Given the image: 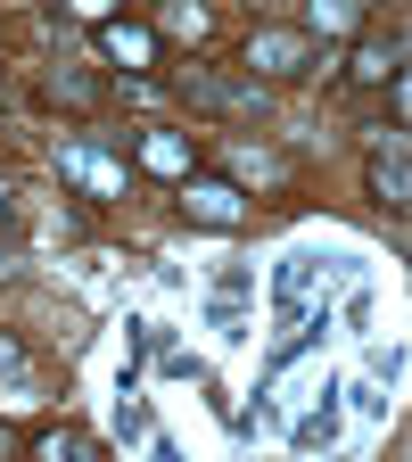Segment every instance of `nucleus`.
<instances>
[{
	"label": "nucleus",
	"mask_w": 412,
	"mask_h": 462,
	"mask_svg": "<svg viewBox=\"0 0 412 462\" xmlns=\"http://www.w3.org/2000/svg\"><path fill=\"white\" fill-rule=\"evenodd\" d=\"M330 67V50H314L298 25H256L248 33V83L264 91V83H306V75H322Z\"/></svg>",
	"instance_id": "obj_1"
},
{
	"label": "nucleus",
	"mask_w": 412,
	"mask_h": 462,
	"mask_svg": "<svg viewBox=\"0 0 412 462\" xmlns=\"http://www.w3.org/2000/svg\"><path fill=\"white\" fill-rule=\"evenodd\" d=\"M182 190V215L198 223V231H248V215H256V199L240 190V182H223V173H190V182H173Z\"/></svg>",
	"instance_id": "obj_2"
},
{
	"label": "nucleus",
	"mask_w": 412,
	"mask_h": 462,
	"mask_svg": "<svg viewBox=\"0 0 412 462\" xmlns=\"http://www.w3.org/2000/svg\"><path fill=\"white\" fill-rule=\"evenodd\" d=\"M41 99H50V107H67V116H99L107 75L91 67L83 50H67V42H58V50H50V67H41Z\"/></svg>",
	"instance_id": "obj_3"
},
{
	"label": "nucleus",
	"mask_w": 412,
	"mask_h": 462,
	"mask_svg": "<svg viewBox=\"0 0 412 462\" xmlns=\"http://www.w3.org/2000/svg\"><path fill=\"white\" fill-rule=\"evenodd\" d=\"M173 91H182L190 107H206V116H264V91H256V83H231V75H215V67H182V75H173Z\"/></svg>",
	"instance_id": "obj_4"
},
{
	"label": "nucleus",
	"mask_w": 412,
	"mask_h": 462,
	"mask_svg": "<svg viewBox=\"0 0 412 462\" xmlns=\"http://www.w3.org/2000/svg\"><path fill=\"white\" fill-rule=\"evenodd\" d=\"M99 58L124 67V83H141L165 50H157V25H141V17H99Z\"/></svg>",
	"instance_id": "obj_5"
},
{
	"label": "nucleus",
	"mask_w": 412,
	"mask_h": 462,
	"mask_svg": "<svg viewBox=\"0 0 412 462\" xmlns=\"http://www.w3.org/2000/svg\"><path fill=\"white\" fill-rule=\"evenodd\" d=\"M133 157H141V173H157V182H190V173H198V141L173 133V125L133 133Z\"/></svg>",
	"instance_id": "obj_6"
},
{
	"label": "nucleus",
	"mask_w": 412,
	"mask_h": 462,
	"mask_svg": "<svg viewBox=\"0 0 412 462\" xmlns=\"http://www.w3.org/2000/svg\"><path fill=\"white\" fill-rule=\"evenodd\" d=\"M58 182L83 190V199H124V165L99 157L91 141H67V149H58Z\"/></svg>",
	"instance_id": "obj_7"
},
{
	"label": "nucleus",
	"mask_w": 412,
	"mask_h": 462,
	"mask_svg": "<svg viewBox=\"0 0 412 462\" xmlns=\"http://www.w3.org/2000/svg\"><path fill=\"white\" fill-rule=\"evenodd\" d=\"M371 199L388 215L412 207V173H404V133H371Z\"/></svg>",
	"instance_id": "obj_8"
},
{
	"label": "nucleus",
	"mask_w": 412,
	"mask_h": 462,
	"mask_svg": "<svg viewBox=\"0 0 412 462\" xmlns=\"http://www.w3.org/2000/svg\"><path fill=\"white\" fill-rule=\"evenodd\" d=\"M396 75H404V42L363 33V42H355V58H346V83H355V91H388Z\"/></svg>",
	"instance_id": "obj_9"
},
{
	"label": "nucleus",
	"mask_w": 412,
	"mask_h": 462,
	"mask_svg": "<svg viewBox=\"0 0 412 462\" xmlns=\"http://www.w3.org/2000/svg\"><path fill=\"white\" fill-rule=\"evenodd\" d=\"M25 462H99V446H91L83 430H67V421H50V430L25 446Z\"/></svg>",
	"instance_id": "obj_10"
},
{
	"label": "nucleus",
	"mask_w": 412,
	"mask_h": 462,
	"mask_svg": "<svg viewBox=\"0 0 412 462\" xmlns=\"http://www.w3.org/2000/svg\"><path fill=\"white\" fill-rule=\"evenodd\" d=\"M288 173H298V165H288L280 149H231V173H223V182H288Z\"/></svg>",
	"instance_id": "obj_11"
},
{
	"label": "nucleus",
	"mask_w": 412,
	"mask_h": 462,
	"mask_svg": "<svg viewBox=\"0 0 412 462\" xmlns=\"http://www.w3.org/2000/svg\"><path fill=\"white\" fill-rule=\"evenodd\" d=\"M298 33H306V42H330V33H363V9H355V0H314Z\"/></svg>",
	"instance_id": "obj_12"
},
{
	"label": "nucleus",
	"mask_w": 412,
	"mask_h": 462,
	"mask_svg": "<svg viewBox=\"0 0 412 462\" xmlns=\"http://www.w3.org/2000/svg\"><path fill=\"white\" fill-rule=\"evenodd\" d=\"M330 438H338V404L322 396V413H306V421H298V454H314V446H330Z\"/></svg>",
	"instance_id": "obj_13"
},
{
	"label": "nucleus",
	"mask_w": 412,
	"mask_h": 462,
	"mask_svg": "<svg viewBox=\"0 0 412 462\" xmlns=\"http://www.w3.org/2000/svg\"><path fill=\"white\" fill-rule=\"evenodd\" d=\"M306 289H314V264H280V306H288V314L306 306Z\"/></svg>",
	"instance_id": "obj_14"
},
{
	"label": "nucleus",
	"mask_w": 412,
	"mask_h": 462,
	"mask_svg": "<svg viewBox=\"0 0 412 462\" xmlns=\"http://www.w3.org/2000/svg\"><path fill=\"white\" fill-rule=\"evenodd\" d=\"M115 430H124V438H149V404L124 388V396H115Z\"/></svg>",
	"instance_id": "obj_15"
},
{
	"label": "nucleus",
	"mask_w": 412,
	"mask_h": 462,
	"mask_svg": "<svg viewBox=\"0 0 412 462\" xmlns=\"http://www.w3.org/2000/svg\"><path fill=\"white\" fill-rule=\"evenodd\" d=\"M157 25H165V33H182V42H198V33H206V9H165Z\"/></svg>",
	"instance_id": "obj_16"
},
{
	"label": "nucleus",
	"mask_w": 412,
	"mask_h": 462,
	"mask_svg": "<svg viewBox=\"0 0 412 462\" xmlns=\"http://www.w3.org/2000/svg\"><path fill=\"white\" fill-rule=\"evenodd\" d=\"M17 223H25V207H17V182H0V240H17Z\"/></svg>",
	"instance_id": "obj_17"
},
{
	"label": "nucleus",
	"mask_w": 412,
	"mask_h": 462,
	"mask_svg": "<svg viewBox=\"0 0 412 462\" xmlns=\"http://www.w3.org/2000/svg\"><path fill=\"white\" fill-rule=\"evenodd\" d=\"M17 364H25V346H17V338H0V372H17Z\"/></svg>",
	"instance_id": "obj_18"
},
{
	"label": "nucleus",
	"mask_w": 412,
	"mask_h": 462,
	"mask_svg": "<svg viewBox=\"0 0 412 462\" xmlns=\"http://www.w3.org/2000/svg\"><path fill=\"white\" fill-rule=\"evenodd\" d=\"M0 462H17V430L9 421H0Z\"/></svg>",
	"instance_id": "obj_19"
}]
</instances>
